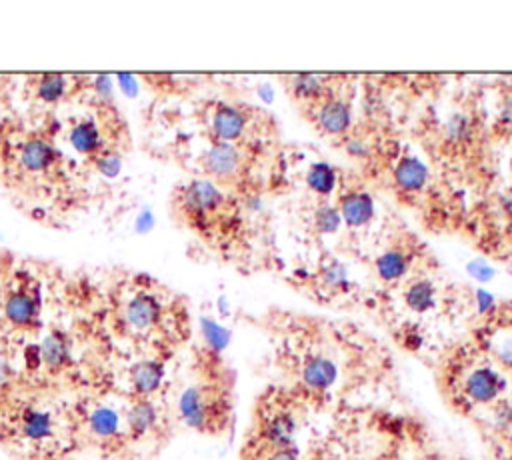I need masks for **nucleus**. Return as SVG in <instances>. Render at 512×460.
I'll use <instances>...</instances> for the list:
<instances>
[{
    "label": "nucleus",
    "instance_id": "obj_29",
    "mask_svg": "<svg viewBox=\"0 0 512 460\" xmlns=\"http://www.w3.org/2000/svg\"><path fill=\"white\" fill-rule=\"evenodd\" d=\"M384 460H398V458L392 454V458H384Z\"/></svg>",
    "mask_w": 512,
    "mask_h": 460
},
{
    "label": "nucleus",
    "instance_id": "obj_12",
    "mask_svg": "<svg viewBox=\"0 0 512 460\" xmlns=\"http://www.w3.org/2000/svg\"><path fill=\"white\" fill-rule=\"evenodd\" d=\"M472 338L512 378V310L496 312L472 332Z\"/></svg>",
    "mask_w": 512,
    "mask_h": 460
},
{
    "label": "nucleus",
    "instance_id": "obj_11",
    "mask_svg": "<svg viewBox=\"0 0 512 460\" xmlns=\"http://www.w3.org/2000/svg\"><path fill=\"white\" fill-rule=\"evenodd\" d=\"M92 88L86 76L62 74V72H40L32 74L24 82V96L40 106H56L64 100L76 98L78 94Z\"/></svg>",
    "mask_w": 512,
    "mask_h": 460
},
{
    "label": "nucleus",
    "instance_id": "obj_8",
    "mask_svg": "<svg viewBox=\"0 0 512 460\" xmlns=\"http://www.w3.org/2000/svg\"><path fill=\"white\" fill-rule=\"evenodd\" d=\"M42 296L40 284L32 272L14 270L0 286V316L18 332H32L40 328Z\"/></svg>",
    "mask_w": 512,
    "mask_h": 460
},
{
    "label": "nucleus",
    "instance_id": "obj_21",
    "mask_svg": "<svg viewBox=\"0 0 512 460\" xmlns=\"http://www.w3.org/2000/svg\"><path fill=\"white\" fill-rule=\"evenodd\" d=\"M392 174H394L396 188L404 194L420 192L426 186V180H428L426 166L420 160L412 158V156H402L398 160V164L394 166Z\"/></svg>",
    "mask_w": 512,
    "mask_h": 460
},
{
    "label": "nucleus",
    "instance_id": "obj_7",
    "mask_svg": "<svg viewBox=\"0 0 512 460\" xmlns=\"http://www.w3.org/2000/svg\"><path fill=\"white\" fill-rule=\"evenodd\" d=\"M68 142L88 162L112 160L128 142V126L108 96H98L94 112L68 128Z\"/></svg>",
    "mask_w": 512,
    "mask_h": 460
},
{
    "label": "nucleus",
    "instance_id": "obj_16",
    "mask_svg": "<svg viewBox=\"0 0 512 460\" xmlns=\"http://www.w3.org/2000/svg\"><path fill=\"white\" fill-rule=\"evenodd\" d=\"M338 216L350 228L366 226L374 216L372 196L358 186L342 188V192L338 196Z\"/></svg>",
    "mask_w": 512,
    "mask_h": 460
},
{
    "label": "nucleus",
    "instance_id": "obj_6",
    "mask_svg": "<svg viewBox=\"0 0 512 460\" xmlns=\"http://www.w3.org/2000/svg\"><path fill=\"white\" fill-rule=\"evenodd\" d=\"M232 412V388L222 372L186 386L178 398V418L200 434H224L230 428Z\"/></svg>",
    "mask_w": 512,
    "mask_h": 460
},
{
    "label": "nucleus",
    "instance_id": "obj_5",
    "mask_svg": "<svg viewBox=\"0 0 512 460\" xmlns=\"http://www.w3.org/2000/svg\"><path fill=\"white\" fill-rule=\"evenodd\" d=\"M116 312L124 330L140 338L162 332L170 320L182 322L180 316H184V308L176 304V298L144 274H136L124 284Z\"/></svg>",
    "mask_w": 512,
    "mask_h": 460
},
{
    "label": "nucleus",
    "instance_id": "obj_3",
    "mask_svg": "<svg viewBox=\"0 0 512 460\" xmlns=\"http://www.w3.org/2000/svg\"><path fill=\"white\" fill-rule=\"evenodd\" d=\"M0 164L14 190L36 198L58 194L70 178L68 158L44 128L6 136L0 144Z\"/></svg>",
    "mask_w": 512,
    "mask_h": 460
},
{
    "label": "nucleus",
    "instance_id": "obj_24",
    "mask_svg": "<svg viewBox=\"0 0 512 460\" xmlns=\"http://www.w3.org/2000/svg\"><path fill=\"white\" fill-rule=\"evenodd\" d=\"M308 182H310L312 190H316L318 194L326 196V194H330V192L334 190L336 174H334V170H332L330 166H326V164H320V162H318V164H314V166L310 168Z\"/></svg>",
    "mask_w": 512,
    "mask_h": 460
},
{
    "label": "nucleus",
    "instance_id": "obj_15",
    "mask_svg": "<svg viewBox=\"0 0 512 460\" xmlns=\"http://www.w3.org/2000/svg\"><path fill=\"white\" fill-rule=\"evenodd\" d=\"M160 424V410L154 398H132L124 412V430L130 438L150 436Z\"/></svg>",
    "mask_w": 512,
    "mask_h": 460
},
{
    "label": "nucleus",
    "instance_id": "obj_23",
    "mask_svg": "<svg viewBox=\"0 0 512 460\" xmlns=\"http://www.w3.org/2000/svg\"><path fill=\"white\" fill-rule=\"evenodd\" d=\"M396 458L398 460H462L458 456L442 452L440 448H436L434 444H430L426 440H414L408 446V458H400V456H396Z\"/></svg>",
    "mask_w": 512,
    "mask_h": 460
},
{
    "label": "nucleus",
    "instance_id": "obj_28",
    "mask_svg": "<svg viewBox=\"0 0 512 460\" xmlns=\"http://www.w3.org/2000/svg\"><path fill=\"white\" fill-rule=\"evenodd\" d=\"M502 120H504V124H508V126H512V92L504 98V108H502Z\"/></svg>",
    "mask_w": 512,
    "mask_h": 460
},
{
    "label": "nucleus",
    "instance_id": "obj_20",
    "mask_svg": "<svg viewBox=\"0 0 512 460\" xmlns=\"http://www.w3.org/2000/svg\"><path fill=\"white\" fill-rule=\"evenodd\" d=\"M374 266L382 280L396 282L408 274L412 266V252L404 246H390L380 256H376Z\"/></svg>",
    "mask_w": 512,
    "mask_h": 460
},
{
    "label": "nucleus",
    "instance_id": "obj_18",
    "mask_svg": "<svg viewBox=\"0 0 512 460\" xmlns=\"http://www.w3.org/2000/svg\"><path fill=\"white\" fill-rule=\"evenodd\" d=\"M16 430L24 440L32 444H42L54 436L56 422L50 410L38 406H24L16 416Z\"/></svg>",
    "mask_w": 512,
    "mask_h": 460
},
{
    "label": "nucleus",
    "instance_id": "obj_30",
    "mask_svg": "<svg viewBox=\"0 0 512 460\" xmlns=\"http://www.w3.org/2000/svg\"><path fill=\"white\" fill-rule=\"evenodd\" d=\"M510 166H512V160H510Z\"/></svg>",
    "mask_w": 512,
    "mask_h": 460
},
{
    "label": "nucleus",
    "instance_id": "obj_2",
    "mask_svg": "<svg viewBox=\"0 0 512 460\" xmlns=\"http://www.w3.org/2000/svg\"><path fill=\"white\" fill-rule=\"evenodd\" d=\"M438 392L466 418L496 414L512 402V378L470 336L448 348L438 360Z\"/></svg>",
    "mask_w": 512,
    "mask_h": 460
},
{
    "label": "nucleus",
    "instance_id": "obj_22",
    "mask_svg": "<svg viewBox=\"0 0 512 460\" xmlns=\"http://www.w3.org/2000/svg\"><path fill=\"white\" fill-rule=\"evenodd\" d=\"M404 304L416 314H426L438 306V288L428 278H414L406 284Z\"/></svg>",
    "mask_w": 512,
    "mask_h": 460
},
{
    "label": "nucleus",
    "instance_id": "obj_9",
    "mask_svg": "<svg viewBox=\"0 0 512 460\" xmlns=\"http://www.w3.org/2000/svg\"><path fill=\"white\" fill-rule=\"evenodd\" d=\"M254 148L256 144L208 142V146L198 156L202 178L214 182L226 192H232V188H238L246 178H250Z\"/></svg>",
    "mask_w": 512,
    "mask_h": 460
},
{
    "label": "nucleus",
    "instance_id": "obj_14",
    "mask_svg": "<svg viewBox=\"0 0 512 460\" xmlns=\"http://www.w3.org/2000/svg\"><path fill=\"white\" fill-rule=\"evenodd\" d=\"M166 380L162 358H140L128 368V388L132 398H154Z\"/></svg>",
    "mask_w": 512,
    "mask_h": 460
},
{
    "label": "nucleus",
    "instance_id": "obj_1",
    "mask_svg": "<svg viewBox=\"0 0 512 460\" xmlns=\"http://www.w3.org/2000/svg\"><path fill=\"white\" fill-rule=\"evenodd\" d=\"M270 332L282 386L306 408L328 404L368 368L370 346L328 322L280 314Z\"/></svg>",
    "mask_w": 512,
    "mask_h": 460
},
{
    "label": "nucleus",
    "instance_id": "obj_17",
    "mask_svg": "<svg viewBox=\"0 0 512 460\" xmlns=\"http://www.w3.org/2000/svg\"><path fill=\"white\" fill-rule=\"evenodd\" d=\"M38 348H40V356H42V368H46L50 372H62L74 364L72 340L64 330L52 328L38 342Z\"/></svg>",
    "mask_w": 512,
    "mask_h": 460
},
{
    "label": "nucleus",
    "instance_id": "obj_26",
    "mask_svg": "<svg viewBox=\"0 0 512 460\" xmlns=\"http://www.w3.org/2000/svg\"><path fill=\"white\" fill-rule=\"evenodd\" d=\"M14 380H16V368L8 358V354L0 352V394L6 392Z\"/></svg>",
    "mask_w": 512,
    "mask_h": 460
},
{
    "label": "nucleus",
    "instance_id": "obj_25",
    "mask_svg": "<svg viewBox=\"0 0 512 460\" xmlns=\"http://www.w3.org/2000/svg\"><path fill=\"white\" fill-rule=\"evenodd\" d=\"M492 460H512V426L492 430Z\"/></svg>",
    "mask_w": 512,
    "mask_h": 460
},
{
    "label": "nucleus",
    "instance_id": "obj_10",
    "mask_svg": "<svg viewBox=\"0 0 512 460\" xmlns=\"http://www.w3.org/2000/svg\"><path fill=\"white\" fill-rule=\"evenodd\" d=\"M200 120L208 142L254 144L248 136L254 126V114H250L246 106L226 100H210L200 110Z\"/></svg>",
    "mask_w": 512,
    "mask_h": 460
},
{
    "label": "nucleus",
    "instance_id": "obj_19",
    "mask_svg": "<svg viewBox=\"0 0 512 460\" xmlns=\"http://www.w3.org/2000/svg\"><path fill=\"white\" fill-rule=\"evenodd\" d=\"M86 428L100 442H112V440H118L122 434H126L124 416L116 408L106 404H96L88 412Z\"/></svg>",
    "mask_w": 512,
    "mask_h": 460
},
{
    "label": "nucleus",
    "instance_id": "obj_27",
    "mask_svg": "<svg viewBox=\"0 0 512 460\" xmlns=\"http://www.w3.org/2000/svg\"><path fill=\"white\" fill-rule=\"evenodd\" d=\"M22 360H24V368L28 372H38L42 370V356H40V348L38 344H28L22 352Z\"/></svg>",
    "mask_w": 512,
    "mask_h": 460
},
{
    "label": "nucleus",
    "instance_id": "obj_4",
    "mask_svg": "<svg viewBox=\"0 0 512 460\" xmlns=\"http://www.w3.org/2000/svg\"><path fill=\"white\" fill-rule=\"evenodd\" d=\"M174 218L210 244L224 246L240 226V208L232 192L206 178H190L172 192Z\"/></svg>",
    "mask_w": 512,
    "mask_h": 460
},
{
    "label": "nucleus",
    "instance_id": "obj_13",
    "mask_svg": "<svg viewBox=\"0 0 512 460\" xmlns=\"http://www.w3.org/2000/svg\"><path fill=\"white\" fill-rule=\"evenodd\" d=\"M304 112H308L312 124L328 136L344 134L352 122L350 102L344 100L338 92H332L330 96L322 98L320 102L304 108Z\"/></svg>",
    "mask_w": 512,
    "mask_h": 460
}]
</instances>
